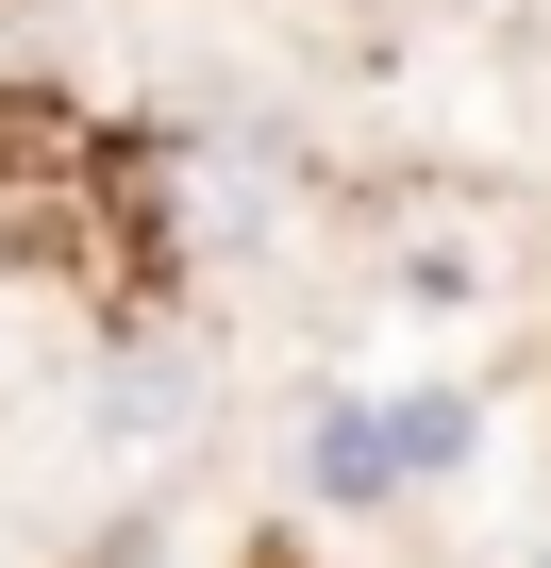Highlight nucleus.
<instances>
[{
    "instance_id": "f257e3e1",
    "label": "nucleus",
    "mask_w": 551,
    "mask_h": 568,
    "mask_svg": "<svg viewBox=\"0 0 551 568\" xmlns=\"http://www.w3.org/2000/svg\"><path fill=\"white\" fill-rule=\"evenodd\" d=\"M451 452H468V385L318 402V435H302V485H318V501H401V485H435Z\"/></svg>"
}]
</instances>
